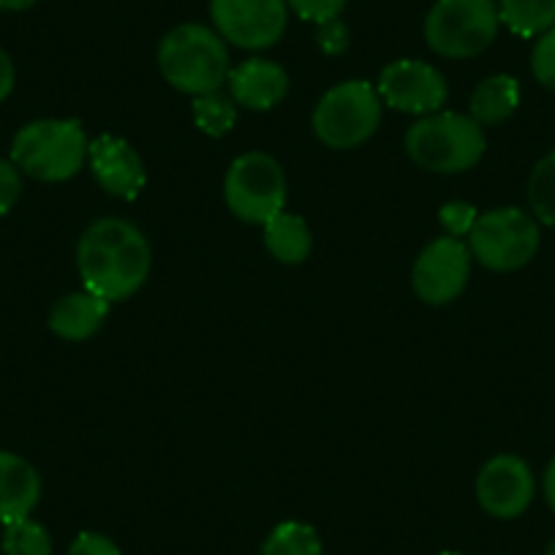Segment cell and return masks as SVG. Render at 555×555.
Here are the masks:
<instances>
[{
    "label": "cell",
    "mask_w": 555,
    "mask_h": 555,
    "mask_svg": "<svg viewBox=\"0 0 555 555\" xmlns=\"http://www.w3.org/2000/svg\"><path fill=\"white\" fill-rule=\"evenodd\" d=\"M537 482L526 461L517 455H495L477 477V499L488 515L499 520L520 517L531 506Z\"/></svg>",
    "instance_id": "7c38bea8"
},
{
    "label": "cell",
    "mask_w": 555,
    "mask_h": 555,
    "mask_svg": "<svg viewBox=\"0 0 555 555\" xmlns=\"http://www.w3.org/2000/svg\"><path fill=\"white\" fill-rule=\"evenodd\" d=\"M322 537L313 526L300 520H286L267 533L261 555H322Z\"/></svg>",
    "instance_id": "ffe728a7"
},
{
    "label": "cell",
    "mask_w": 555,
    "mask_h": 555,
    "mask_svg": "<svg viewBox=\"0 0 555 555\" xmlns=\"http://www.w3.org/2000/svg\"><path fill=\"white\" fill-rule=\"evenodd\" d=\"M488 139L472 115L439 112L416 120L405 133V151L423 169L439 175L466 172L485 156Z\"/></svg>",
    "instance_id": "3957f363"
},
{
    "label": "cell",
    "mask_w": 555,
    "mask_h": 555,
    "mask_svg": "<svg viewBox=\"0 0 555 555\" xmlns=\"http://www.w3.org/2000/svg\"><path fill=\"white\" fill-rule=\"evenodd\" d=\"M109 313V302L93 292H74L63 297L50 313L52 333L61 335L63 340H88L90 335L99 333Z\"/></svg>",
    "instance_id": "2e32d148"
},
{
    "label": "cell",
    "mask_w": 555,
    "mask_h": 555,
    "mask_svg": "<svg viewBox=\"0 0 555 555\" xmlns=\"http://www.w3.org/2000/svg\"><path fill=\"white\" fill-rule=\"evenodd\" d=\"M286 7L300 14L302 20H308V23L324 25L340 17L346 0H286Z\"/></svg>",
    "instance_id": "d4e9b609"
},
{
    "label": "cell",
    "mask_w": 555,
    "mask_h": 555,
    "mask_svg": "<svg viewBox=\"0 0 555 555\" xmlns=\"http://www.w3.org/2000/svg\"><path fill=\"white\" fill-rule=\"evenodd\" d=\"M14 90V63L0 47V101H7Z\"/></svg>",
    "instance_id": "f546056e"
},
{
    "label": "cell",
    "mask_w": 555,
    "mask_h": 555,
    "mask_svg": "<svg viewBox=\"0 0 555 555\" xmlns=\"http://www.w3.org/2000/svg\"><path fill=\"white\" fill-rule=\"evenodd\" d=\"M229 210L248 223H267L286 205V178L281 164L267 153H245L223 180Z\"/></svg>",
    "instance_id": "ba28073f"
},
{
    "label": "cell",
    "mask_w": 555,
    "mask_h": 555,
    "mask_svg": "<svg viewBox=\"0 0 555 555\" xmlns=\"http://www.w3.org/2000/svg\"><path fill=\"white\" fill-rule=\"evenodd\" d=\"M378 95L398 112L434 115L444 106L447 82L430 63L395 61L378 77Z\"/></svg>",
    "instance_id": "8fae6325"
},
{
    "label": "cell",
    "mask_w": 555,
    "mask_h": 555,
    "mask_svg": "<svg viewBox=\"0 0 555 555\" xmlns=\"http://www.w3.org/2000/svg\"><path fill=\"white\" fill-rule=\"evenodd\" d=\"M472 275V248L457 237H439L420 254L414 264V292L428 306L457 300Z\"/></svg>",
    "instance_id": "30bf717a"
},
{
    "label": "cell",
    "mask_w": 555,
    "mask_h": 555,
    "mask_svg": "<svg viewBox=\"0 0 555 555\" xmlns=\"http://www.w3.org/2000/svg\"><path fill=\"white\" fill-rule=\"evenodd\" d=\"M66 555H122V553L109 537H104V533L82 531L77 539H74Z\"/></svg>",
    "instance_id": "83f0119b"
},
{
    "label": "cell",
    "mask_w": 555,
    "mask_h": 555,
    "mask_svg": "<svg viewBox=\"0 0 555 555\" xmlns=\"http://www.w3.org/2000/svg\"><path fill=\"white\" fill-rule=\"evenodd\" d=\"M88 158V137L79 120H34L17 131L12 162L20 172L44 183L74 178Z\"/></svg>",
    "instance_id": "277c9868"
},
{
    "label": "cell",
    "mask_w": 555,
    "mask_h": 555,
    "mask_svg": "<svg viewBox=\"0 0 555 555\" xmlns=\"http://www.w3.org/2000/svg\"><path fill=\"white\" fill-rule=\"evenodd\" d=\"M151 245L133 223L122 218H101L82 234L77 267L85 289L106 302L128 300L151 275Z\"/></svg>",
    "instance_id": "6da1fadb"
},
{
    "label": "cell",
    "mask_w": 555,
    "mask_h": 555,
    "mask_svg": "<svg viewBox=\"0 0 555 555\" xmlns=\"http://www.w3.org/2000/svg\"><path fill=\"white\" fill-rule=\"evenodd\" d=\"M544 499H547L550 509L555 512V457L550 461L547 472H544Z\"/></svg>",
    "instance_id": "4dcf8cb0"
},
{
    "label": "cell",
    "mask_w": 555,
    "mask_h": 555,
    "mask_svg": "<svg viewBox=\"0 0 555 555\" xmlns=\"http://www.w3.org/2000/svg\"><path fill=\"white\" fill-rule=\"evenodd\" d=\"M468 243L479 264L495 272H512L537 256L539 227L520 207H499L477 216Z\"/></svg>",
    "instance_id": "52a82bcc"
},
{
    "label": "cell",
    "mask_w": 555,
    "mask_h": 555,
    "mask_svg": "<svg viewBox=\"0 0 555 555\" xmlns=\"http://www.w3.org/2000/svg\"><path fill=\"white\" fill-rule=\"evenodd\" d=\"M286 0H210L216 30L229 44L264 50L286 30Z\"/></svg>",
    "instance_id": "9c48e42d"
},
{
    "label": "cell",
    "mask_w": 555,
    "mask_h": 555,
    "mask_svg": "<svg viewBox=\"0 0 555 555\" xmlns=\"http://www.w3.org/2000/svg\"><path fill=\"white\" fill-rule=\"evenodd\" d=\"M378 122H382V95L360 79L327 90L313 112V133L333 151L362 145L376 133Z\"/></svg>",
    "instance_id": "8992f818"
},
{
    "label": "cell",
    "mask_w": 555,
    "mask_h": 555,
    "mask_svg": "<svg viewBox=\"0 0 555 555\" xmlns=\"http://www.w3.org/2000/svg\"><path fill=\"white\" fill-rule=\"evenodd\" d=\"M439 555H463V553H455V550H444V553H439Z\"/></svg>",
    "instance_id": "836d02e7"
},
{
    "label": "cell",
    "mask_w": 555,
    "mask_h": 555,
    "mask_svg": "<svg viewBox=\"0 0 555 555\" xmlns=\"http://www.w3.org/2000/svg\"><path fill=\"white\" fill-rule=\"evenodd\" d=\"M544 555H555V539L547 544V553H544Z\"/></svg>",
    "instance_id": "d6a6232c"
},
{
    "label": "cell",
    "mask_w": 555,
    "mask_h": 555,
    "mask_svg": "<svg viewBox=\"0 0 555 555\" xmlns=\"http://www.w3.org/2000/svg\"><path fill=\"white\" fill-rule=\"evenodd\" d=\"M36 7V0H0V12H25Z\"/></svg>",
    "instance_id": "1f68e13d"
},
{
    "label": "cell",
    "mask_w": 555,
    "mask_h": 555,
    "mask_svg": "<svg viewBox=\"0 0 555 555\" xmlns=\"http://www.w3.org/2000/svg\"><path fill=\"white\" fill-rule=\"evenodd\" d=\"M158 68L172 88L191 95L216 93L229 79V50L218 30L180 25L158 44Z\"/></svg>",
    "instance_id": "7a4b0ae2"
},
{
    "label": "cell",
    "mask_w": 555,
    "mask_h": 555,
    "mask_svg": "<svg viewBox=\"0 0 555 555\" xmlns=\"http://www.w3.org/2000/svg\"><path fill=\"white\" fill-rule=\"evenodd\" d=\"M528 202L539 221L555 227V151L533 167L528 180Z\"/></svg>",
    "instance_id": "603a6c76"
},
{
    "label": "cell",
    "mask_w": 555,
    "mask_h": 555,
    "mask_svg": "<svg viewBox=\"0 0 555 555\" xmlns=\"http://www.w3.org/2000/svg\"><path fill=\"white\" fill-rule=\"evenodd\" d=\"M229 88H232L234 104H243L248 109L264 112L281 104L289 90V77L278 63L267 57H250L243 61L237 68L229 72Z\"/></svg>",
    "instance_id": "5bb4252c"
},
{
    "label": "cell",
    "mask_w": 555,
    "mask_h": 555,
    "mask_svg": "<svg viewBox=\"0 0 555 555\" xmlns=\"http://www.w3.org/2000/svg\"><path fill=\"white\" fill-rule=\"evenodd\" d=\"M520 104V85L509 74H495L477 85L472 95V117L479 126H499L509 120Z\"/></svg>",
    "instance_id": "e0dca14e"
},
{
    "label": "cell",
    "mask_w": 555,
    "mask_h": 555,
    "mask_svg": "<svg viewBox=\"0 0 555 555\" xmlns=\"http://www.w3.org/2000/svg\"><path fill=\"white\" fill-rule=\"evenodd\" d=\"M319 47H322L327 55H340V52H346V47H349V30H346V25H340V20L319 25Z\"/></svg>",
    "instance_id": "f1b7e54d"
},
{
    "label": "cell",
    "mask_w": 555,
    "mask_h": 555,
    "mask_svg": "<svg viewBox=\"0 0 555 555\" xmlns=\"http://www.w3.org/2000/svg\"><path fill=\"white\" fill-rule=\"evenodd\" d=\"M264 245L278 261L300 264L311 254V229L300 216L278 212L264 223Z\"/></svg>",
    "instance_id": "ac0fdd59"
},
{
    "label": "cell",
    "mask_w": 555,
    "mask_h": 555,
    "mask_svg": "<svg viewBox=\"0 0 555 555\" xmlns=\"http://www.w3.org/2000/svg\"><path fill=\"white\" fill-rule=\"evenodd\" d=\"M531 72L539 85L555 90V28H550L547 34L537 39V47L531 52Z\"/></svg>",
    "instance_id": "cb8c5ba5"
},
{
    "label": "cell",
    "mask_w": 555,
    "mask_h": 555,
    "mask_svg": "<svg viewBox=\"0 0 555 555\" xmlns=\"http://www.w3.org/2000/svg\"><path fill=\"white\" fill-rule=\"evenodd\" d=\"M501 25L522 39H539L555 28V0H499Z\"/></svg>",
    "instance_id": "d6986e66"
},
{
    "label": "cell",
    "mask_w": 555,
    "mask_h": 555,
    "mask_svg": "<svg viewBox=\"0 0 555 555\" xmlns=\"http://www.w3.org/2000/svg\"><path fill=\"white\" fill-rule=\"evenodd\" d=\"M88 162L95 180L104 191L120 199H137L139 191L145 189V167L139 153L120 137H99L88 145Z\"/></svg>",
    "instance_id": "4fadbf2b"
},
{
    "label": "cell",
    "mask_w": 555,
    "mask_h": 555,
    "mask_svg": "<svg viewBox=\"0 0 555 555\" xmlns=\"http://www.w3.org/2000/svg\"><path fill=\"white\" fill-rule=\"evenodd\" d=\"M499 7L493 0H436L425 20V41L444 57H474L499 36Z\"/></svg>",
    "instance_id": "5b68a950"
},
{
    "label": "cell",
    "mask_w": 555,
    "mask_h": 555,
    "mask_svg": "<svg viewBox=\"0 0 555 555\" xmlns=\"http://www.w3.org/2000/svg\"><path fill=\"white\" fill-rule=\"evenodd\" d=\"M3 555H52V537L41 522L23 517L3 528Z\"/></svg>",
    "instance_id": "44dd1931"
},
{
    "label": "cell",
    "mask_w": 555,
    "mask_h": 555,
    "mask_svg": "<svg viewBox=\"0 0 555 555\" xmlns=\"http://www.w3.org/2000/svg\"><path fill=\"white\" fill-rule=\"evenodd\" d=\"M194 122L199 126V131H205L207 137H223L234 128L237 122V106L234 99L223 93H205L196 95L194 101Z\"/></svg>",
    "instance_id": "7402d4cb"
},
{
    "label": "cell",
    "mask_w": 555,
    "mask_h": 555,
    "mask_svg": "<svg viewBox=\"0 0 555 555\" xmlns=\"http://www.w3.org/2000/svg\"><path fill=\"white\" fill-rule=\"evenodd\" d=\"M20 191H23V178H20V169L14 167V162L0 158V216L12 212V207L17 205Z\"/></svg>",
    "instance_id": "484cf974"
},
{
    "label": "cell",
    "mask_w": 555,
    "mask_h": 555,
    "mask_svg": "<svg viewBox=\"0 0 555 555\" xmlns=\"http://www.w3.org/2000/svg\"><path fill=\"white\" fill-rule=\"evenodd\" d=\"M474 221H477V210L466 202H452V205L441 207V223L450 232V237H461V234L472 232Z\"/></svg>",
    "instance_id": "4316f807"
},
{
    "label": "cell",
    "mask_w": 555,
    "mask_h": 555,
    "mask_svg": "<svg viewBox=\"0 0 555 555\" xmlns=\"http://www.w3.org/2000/svg\"><path fill=\"white\" fill-rule=\"evenodd\" d=\"M41 499V477L25 457L0 450V522L30 517Z\"/></svg>",
    "instance_id": "9a60e30c"
}]
</instances>
